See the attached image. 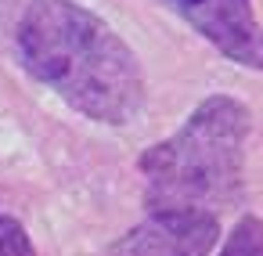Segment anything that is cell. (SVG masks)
I'll list each match as a JSON object with an SVG mask.
<instances>
[{
    "label": "cell",
    "instance_id": "1",
    "mask_svg": "<svg viewBox=\"0 0 263 256\" xmlns=\"http://www.w3.org/2000/svg\"><path fill=\"white\" fill-rule=\"evenodd\" d=\"M15 51L36 83L90 123L126 126L144 112L148 83L134 47L80 0H26Z\"/></svg>",
    "mask_w": 263,
    "mask_h": 256
},
{
    "label": "cell",
    "instance_id": "2",
    "mask_svg": "<svg viewBox=\"0 0 263 256\" xmlns=\"http://www.w3.org/2000/svg\"><path fill=\"white\" fill-rule=\"evenodd\" d=\"M252 112L231 94H209L166 141L141 152L148 213H213L241 195Z\"/></svg>",
    "mask_w": 263,
    "mask_h": 256
},
{
    "label": "cell",
    "instance_id": "3",
    "mask_svg": "<svg viewBox=\"0 0 263 256\" xmlns=\"http://www.w3.org/2000/svg\"><path fill=\"white\" fill-rule=\"evenodd\" d=\"M227 62L263 72V26L252 0H162Z\"/></svg>",
    "mask_w": 263,
    "mask_h": 256
},
{
    "label": "cell",
    "instance_id": "4",
    "mask_svg": "<svg viewBox=\"0 0 263 256\" xmlns=\"http://www.w3.org/2000/svg\"><path fill=\"white\" fill-rule=\"evenodd\" d=\"M216 234L213 213H148L105 256H209Z\"/></svg>",
    "mask_w": 263,
    "mask_h": 256
},
{
    "label": "cell",
    "instance_id": "5",
    "mask_svg": "<svg viewBox=\"0 0 263 256\" xmlns=\"http://www.w3.org/2000/svg\"><path fill=\"white\" fill-rule=\"evenodd\" d=\"M216 256H263V220L259 216H241L231 234L223 238Z\"/></svg>",
    "mask_w": 263,
    "mask_h": 256
},
{
    "label": "cell",
    "instance_id": "6",
    "mask_svg": "<svg viewBox=\"0 0 263 256\" xmlns=\"http://www.w3.org/2000/svg\"><path fill=\"white\" fill-rule=\"evenodd\" d=\"M0 256H36V245L26 231V224L0 209Z\"/></svg>",
    "mask_w": 263,
    "mask_h": 256
}]
</instances>
